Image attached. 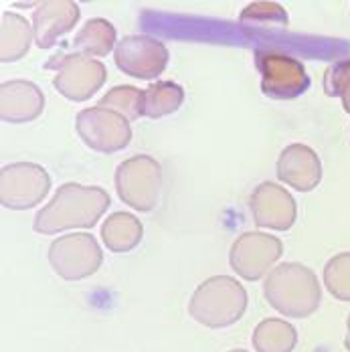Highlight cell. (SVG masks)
Returning a JSON list of instances; mask_svg holds the SVG:
<instances>
[{"instance_id": "obj_23", "label": "cell", "mask_w": 350, "mask_h": 352, "mask_svg": "<svg viewBox=\"0 0 350 352\" xmlns=\"http://www.w3.org/2000/svg\"><path fill=\"white\" fill-rule=\"evenodd\" d=\"M324 283L336 300L350 302V253H338L326 263Z\"/></svg>"}, {"instance_id": "obj_20", "label": "cell", "mask_w": 350, "mask_h": 352, "mask_svg": "<svg viewBox=\"0 0 350 352\" xmlns=\"http://www.w3.org/2000/svg\"><path fill=\"white\" fill-rule=\"evenodd\" d=\"M184 102V89L175 81H154L142 94V116L158 120L175 113Z\"/></svg>"}, {"instance_id": "obj_9", "label": "cell", "mask_w": 350, "mask_h": 352, "mask_svg": "<svg viewBox=\"0 0 350 352\" xmlns=\"http://www.w3.org/2000/svg\"><path fill=\"white\" fill-rule=\"evenodd\" d=\"M51 190V176L33 162H14L0 170V203L4 209L27 211L36 207Z\"/></svg>"}, {"instance_id": "obj_3", "label": "cell", "mask_w": 350, "mask_h": 352, "mask_svg": "<svg viewBox=\"0 0 350 352\" xmlns=\"http://www.w3.org/2000/svg\"><path fill=\"white\" fill-rule=\"evenodd\" d=\"M247 310V292L231 276H215L201 283L188 302V314L207 328H227Z\"/></svg>"}, {"instance_id": "obj_11", "label": "cell", "mask_w": 350, "mask_h": 352, "mask_svg": "<svg viewBox=\"0 0 350 352\" xmlns=\"http://www.w3.org/2000/svg\"><path fill=\"white\" fill-rule=\"evenodd\" d=\"M168 49L162 41L150 35L124 36L113 49L118 69L136 79L160 77L168 65Z\"/></svg>"}, {"instance_id": "obj_25", "label": "cell", "mask_w": 350, "mask_h": 352, "mask_svg": "<svg viewBox=\"0 0 350 352\" xmlns=\"http://www.w3.org/2000/svg\"><path fill=\"white\" fill-rule=\"evenodd\" d=\"M340 100H342V107H344V111L350 113V85L347 87V91L342 94V98H340Z\"/></svg>"}, {"instance_id": "obj_16", "label": "cell", "mask_w": 350, "mask_h": 352, "mask_svg": "<svg viewBox=\"0 0 350 352\" xmlns=\"http://www.w3.org/2000/svg\"><path fill=\"white\" fill-rule=\"evenodd\" d=\"M35 38V31L29 21L12 10L2 12L0 23V61L14 63L29 53L31 41Z\"/></svg>"}, {"instance_id": "obj_7", "label": "cell", "mask_w": 350, "mask_h": 352, "mask_svg": "<svg viewBox=\"0 0 350 352\" xmlns=\"http://www.w3.org/2000/svg\"><path fill=\"white\" fill-rule=\"evenodd\" d=\"M75 130L87 148L102 154L120 152L132 142L130 122L122 113L102 106L81 109L75 118Z\"/></svg>"}, {"instance_id": "obj_24", "label": "cell", "mask_w": 350, "mask_h": 352, "mask_svg": "<svg viewBox=\"0 0 350 352\" xmlns=\"http://www.w3.org/2000/svg\"><path fill=\"white\" fill-rule=\"evenodd\" d=\"M322 85H324V91L328 98H342V94L350 85V59L332 63L324 71Z\"/></svg>"}, {"instance_id": "obj_4", "label": "cell", "mask_w": 350, "mask_h": 352, "mask_svg": "<svg viewBox=\"0 0 350 352\" xmlns=\"http://www.w3.org/2000/svg\"><path fill=\"white\" fill-rule=\"evenodd\" d=\"M116 190L124 205L138 212L154 211L162 190V168L152 156L138 154L116 168Z\"/></svg>"}, {"instance_id": "obj_14", "label": "cell", "mask_w": 350, "mask_h": 352, "mask_svg": "<svg viewBox=\"0 0 350 352\" xmlns=\"http://www.w3.org/2000/svg\"><path fill=\"white\" fill-rule=\"evenodd\" d=\"M79 4L71 0H47L33 12V31L39 49H51L63 35L77 25Z\"/></svg>"}, {"instance_id": "obj_6", "label": "cell", "mask_w": 350, "mask_h": 352, "mask_svg": "<svg viewBox=\"0 0 350 352\" xmlns=\"http://www.w3.org/2000/svg\"><path fill=\"white\" fill-rule=\"evenodd\" d=\"M102 247L89 233L59 237L49 247V263L53 272L67 282H79L94 276L102 267Z\"/></svg>"}, {"instance_id": "obj_2", "label": "cell", "mask_w": 350, "mask_h": 352, "mask_svg": "<svg viewBox=\"0 0 350 352\" xmlns=\"http://www.w3.org/2000/svg\"><path fill=\"white\" fill-rule=\"evenodd\" d=\"M263 298L285 318H308L320 308L322 289L310 267L287 261L267 274Z\"/></svg>"}, {"instance_id": "obj_22", "label": "cell", "mask_w": 350, "mask_h": 352, "mask_svg": "<svg viewBox=\"0 0 350 352\" xmlns=\"http://www.w3.org/2000/svg\"><path fill=\"white\" fill-rule=\"evenodd\" d=\"M142 94L144 89H138L134 85H118L105 94L98 106L113 109L122 113L128 122H134L142 118Z\"/></svg>"}, {"instance_id": "obj_1", "label": "cell", "mask_w": 350, "mask_h": 352, "mask_svg": "<svg viewBox=\"0 0 350 352\" xmlns=\"http://www.w3.org/2000/svg\"><path fill=\"white\" fill-rule=\"evenodd\" d=\"M109 203L111 199L102 186L65 182L36 212L33 229L41 235H55L67 229H91L107 211Z\"/></svg>"}, {"instance_id": "obj_15", "label": "cell", "mask_w": 350, "mask_h": 352, "mask_svg": "<svg viewBox=\"0 0 350 352\" xmlns=\"http://www.w3.org/2000/svg\"><path fill=\"white\" fill-rule=\"evenodd\" d=\"M45 107V94L33 81L12 79L0 85V118L6 124L36 120Z\"/></svg>"}, {"instance_id": "obj_12", "label": "cell", "mask_w": 350, "mask_h": 352, "mask_svg": "<svg viewBox=\"0 0 350 352\" xmlns=\"http://www.w3.org/2000/svg\"><path fill=\"white\" fill-rule=\"evenodd\" d=\"M251 214L257 227L287 231L296 223L298 207L294 197L276 182H261L251 199H249Z\"/></svg>"}, {"instance_id": "obj_26", "label": "cell", "mask_w": 350, "mask_h": 352, "mask_svg": "<svg viewBox=\"0 0 350 352\" xmlns=\"http://www.w3.org/2000/svg\"><path fill=\"white\" fill-rule=\"evenodd\" d=\"M347 349H350V316L347 320Z\"/></svg>"}, {"instance_id": "obj_17", "label": "cell", "mask_w": 350, "mask_h": 352, "mask_svg": "<svg viewBox=\"0 0 350 352\" xmlns=\"http://www.w3.org/2000/svg\"><path fill=\"white\" fill-rule=\"evenodd\" d=\"M144 227L132 212H113L102 225V239L113 253H128L140 245Z\"/></svg>"}, {"instance_id": "obj_27", "label": "cell", "mask_w": 350, "mask_h": 352, "mask_svg": "<svg viewBox=\"0 0 350 352\" xmlns=\"http://www.w3.org/2000/svg\"><path fill=\"white\" fill-rule=\"evenodd\" d=\"M229 352H247V351H243V349H235V351H229Z\"/></svg>"}, {"instance_id": "obj_18", "label": "cell", "mask_w": 350, "mask_h": 352, "mask_svg": "<svg viewBox=\"0 0 350 352\" xmlns=\"http://www.w3.org/2000/svg\"><path fill=\"white\" fill-rule=\"evenodd\" d=\"M118 33L116 27L105 19H91L73 38V51L85 57H105L116 49Z\"/></svg>"}, {"instance_id": "obj_5", "label": "cell", "mask_w": 350, "mask_h": 352, "mask_svg": "<svg viewBox=\"0 0 350 352\" xmlns=\"http://www.w3.org/2000/svg\"><path fill=\"white\" fill-rule=\"evenodd\" d=\"M45 69H55L53 87L71 102L89 100L107 79V69L102 61L79 53H57L45 63Z\"/></svg>"}, {"instance_id": "obj_8", "label": "cell", "mask_w": 350, "mask_h": 352, "mask_svg": "<svg viewBox=\"0 0 350 352\" xmlns=\"http://www.w3.org/2000/svg\"><path fill=\"white\" fill-rule=\"evenodd\" d=\"M255 65L261 75V91L272 100H296L310 87L302 61L280 51H257Z\"/></svg>"}, {"instance_id": "obj_19", "label": "cell", "mask_w": 350, "mask_h": 352, "mask_svg": "<svg viewBox=\"0 0 350 352\" xmlns=\"http://www.w3.org/2000/svg\"><path fill=\"white\" fill-rule=\"evenodd\" d=\"M298 344L296 328L280 318L261 320L253 330L255 352H292Z\"/></svg>"}, {"instance_id": "obj_21", "label": "cell", "mask_w": 350, "mask_h": 352, "mask_svg": "<svg viewBox=\"0 0 350 352\" xmlns=\"http://www.w3.org/2000/svg\"><path fill=\"white\" fill-rule=\"evenodd\" d=\"M239 25L249 31H285L289 25L285 8L278 2H251L239 14Z\"/></svg>"}, {"instance_id": "obj_13", "label": "cell", "mask_w": 350, "mask_h": 352, "mask_svg": "<svg viewBox=\"0 0 350 352\" xmlns=\"http://www.w3.org/2000/svg\"><path fill=\"white\" fill-rule=\"evenodd\" d=\"M278 178L287 186L310 192L322 180V162L320 156L306 144H289L281 150L278 158Z\"/></svg>"}, {"instance_id": "obj_10", "label": "cell", "mask_w": 350, "mask_h": 352, "mask_svg": "<svg viewBox=\"0 0 350 352\" xmlns=\"http://www.w3.org/2000/svg\"><path fill=\"white\" fill-rule=\"evenodd\" d=\"M281 253L283 243L278 237L259 231H249L233 241L229 251V263L239 278L247 282H257L267 272H272Z\"/></svg>"}]
</instances>
